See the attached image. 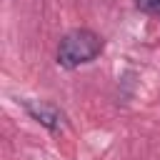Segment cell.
Instances as JSON below:
<instances>
[{"label": "cell", "mask_w": 160, "mask_h": 160, "mask_svg": "<svg viewBox=\"0 0 160 160\" xmlns=\"http://www.w3.org/2000/svg\"><path fill=\"white\" fill-rule=\"evenodd\" d=\"M22 108H25V112L38 122V125H42L48 132H60L62 130V125H65V115H62V110L58 108V105H52V102H48V100H22Z\"/></svg>", "instance_id": "cell-2"}, {"label": "cell", "mask_w": 160, "mask_h": 160, "mask_svg": "<svg viewBox=\"0 0 160 160\" xmlns=\"http://www.w3.org/2000/svg\"><path fill=\"white\" fill-rule=\"evenodd\" d=\"M135 8L145 15H160V0H135Z\"/></svg>", "instance_id": "cell-3"}, {"label": "cell", "mask_w": 160, "mask_h": 160, "mask_svg": "<svg viewBox=\"0 0 160 160\" xmlns=\"http://www.w3.org/2000/svg\"><path fill=\"white\" fill-rule=\"evenodd\" d=\"M105 50V40L90 28H75L65 32L58 42V65L65 70H75L80 65L92 62Z\"/></svg>", "instance_id": "cell-1"}]
</instances>
